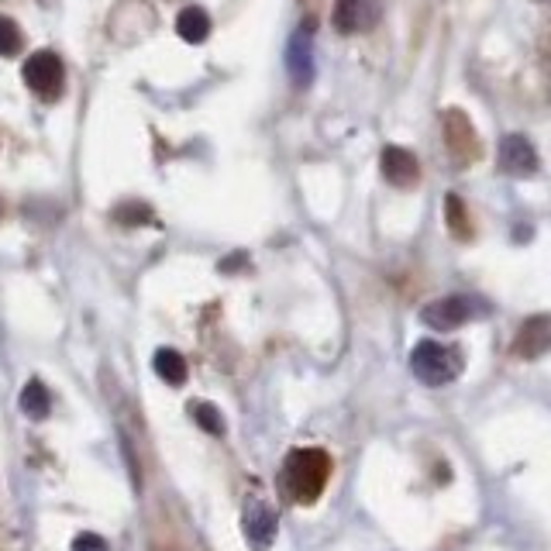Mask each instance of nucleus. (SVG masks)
Returning a JSON list of instances; mask_svg holds the SVG:
<instances>
[{
  "label": "nucleus",
  "instance_id": "nucleus-9",
  "mask_svg": "<svg viewBox=\"0 0 551 551\" xmlns=\"http://www.w3.org/2000/svg\"><path fill=\"white\" fill-rule=\"evenodd\" d=\"M331 21H335L341 35H355V31L379 21V0H335Z\"/></svg>",
  "mask_w": 551,
  "mask_h": 551
},
{
  "label": "nucleus",
  "instance_id": "nucleus-16",
  "mask_svg": "<svg viewBox=\"0 0 551 551\" xmlns=\"http://www.w3.org/2000/svg\"><path fill=\"white\" fill-rule=\"evenodd\" d=\"M21 52V28L0 14V56H18Z\"/></svg>",
  "mask_w": 551,
  "mask_h": 551
},
{
  "label": "nucleus",
  "instance_id": "nucleus-5",
  "mask_svg": "<svg viewBox=\"0 0 551 551\" xmlns=\"http://www.w3.org/2000/svg\"><path fill=\"white\" fill-rule=\"evenodd\" d=\"M286 69L297 87H307L314 80V25L310 21L293 31L290 45H286Z\"/></svg>",
  "mask_w": 551,
  "mask_h": 551
},
{
  "label": "nucleus",
  "instance_id": "nucleus-18",
  "mask_svg": "<svg viewBox=\"0 0 551 551\" xmlns=\"http://www.w3.org/2000/svg\"><path fill=\"white\" fill-rule=\"evenodd\" d=\"M73 551H107V541L100 538V534H80V538H73Z\"/></svg>",
  "mask_w": 551,
  "mask_h": 551
},
{
  "label": "nucleus",
  "instance_id": "nucleus-13",
  "mask_svg": "<svg viewBox=\"0 0 551 551\" xmlns=\"http://www.w3.org/2000/svg\"><path fill=\"white\" fill-rule=\"evenodd\" d=\"M21 410H25L28 417H35V421H45L52 410V393L45 390L42 379H31L25 383V390H21Z\"/></svg>",
  "mask_w": 551,
  "mask_h": 551
},
{
  "label": "nucleus",
  "instance_id": "nucleus-8",
  "mask_svg": "<svg viewBox=\"0 0 551 551\" xmlns=\"http://www.w3.org/2000/svg\"><path fill=\"white\" fill-rule=\"evenodd\" d=\"M514 352L521 359H541V355L551 352V314L527 317L514 338Z\"/></svg>",
  "mask_w": 551,
  "mask_h": 551
},
{
  "label": "nucleus",
  "instance_id": "nucleus-11",
  "mask_svg": "<svg viewBox=\"0 0 551 551\" xmlns=\"http://www.w3.org/2000/svg\"><path fill=\"white\" fill-rule=\"evenodd\" d=\"M176 31H180V38L190 45L207 42V35H211V14H207L204 7H183L180 18H176Z\"/></svg>",
  "mask_w": 551,
  "mask_h": 551
},
{
  "label": "nucleus",
  "instance_id": "nucleus-7",
  "mask_svg": "<svg viewBox=\"0 0 551 551\" xmlns=\"http://www.w3.org/2000/svg\"><path fill=\"white\" fill-rule=\"evenodd\" d=\"M496 159H500L503 173L517 176V180H527V176L538 173V152H534L531 138H524V135H507V138H503Z\"/></svg>",
  "mask_w": 551,
  "mask_h": 551
},
{
  "label": "nucleus",
  "instance_id": "nucleus-10",
  "mask_svg": "<svg viewBox=\"0 0 551 551\" xmlns=\"http://www.w3.org/2000/svg\"><path fill=\"white\" fill-rule=\"evenodd\" d=\"M379 169H383V180L393 186H410L421 176V162L410 149H400V145H386L383 159H379Z\"/></svg>",
  "mask_w": 551,
  "mask_h": 551
},
{
  "label": "nucleus",
  "instance_id": "nucleus-4",
  "mask_svg": "<svg viewBox=\"0 0 551 551\" xmlns=\"http://www.w3.org/2000/svg\"><path fill=\"white\" fill-rule=\"evenodd\" d=\"M25 83L42 100H59L62 97V83H66V69H62L56 52H35V56H28Z\"/></svg>",
  "mask_w": 551,
  "mask_h": 551
},
{
  "label": "nucleus",
  "instance_id": "nucleus-14",
  "mask_svg": "<svg viewBox=\"0 0 551 551\" xmlns=\"http://www.w3.org/2000/svg\"><path fill=\"white\" fill-rule=\"evenodd\" d=\"M445 221H448V228H452L455 238H462V242H469V238H472L469 211H465L462 197H455V193H448V197H445Z\"/></svg>",
  "mask_w": 551,
  "mask_h": 551
},
{
  "label": "nucleus",
  "instance_id": "nucleus-1",
  "mask_svg": "<svg viewBox=\"0 0 551 551\" xmlns=\"http://www.w3.org/2000/svg\"><path fill=\"white\" fill-rule=\"evenodd\" d=\"M331 476V455L321 448H293L279 472V486L293 503H314Z\"/></svg>",
  "mask_w": 551,
  "mask_h": 551
},
{
  "label": "nucleus",
  "instance_id": "nucleus-6",
  "mask_svg": "<svg viewBox=\"0 0 551 551\" xmlns=\"http://www.w3.org/2000/svg\"><path fill=\"white\" fill-rule=\"evenodd\" d=\"M242 527H245V541L255 551H269V545L276 541L279 521H276V510L269 507L266 500H248L245 503V514H242Z\"/></svg>",
  "mask_w": 551,
  "mask_h": 551
},
{
  "label": "nucleus",
  "instance_id": "nucleus-15",
  "mask_svg": "<svg viewBox=\"0 0 551 551\" xmlns=\"http://www.w3.org/2000/svg\"><path fill=\"white\" fill-rule=\"evenodd\" d=\"M193 421L200 424L207 434H214V438H221L224 434V417H221V410L214 407V403H207V400H200V403H193Z\"/></svg>",
  "mask_w": 551,
  "mask_h": 551
},
{
  "label": "nucleus",
  "instance_id": "nucleus-3",
  "mask_svg": "<svg viewBox=\"0 0 551 551\" xmlns=\"http://www.w3.org/2000/svg\"><path fill=\"white\" fill-rule=\"evenodd\" d=\"M486 314H490V310H486L483 300L459 293V297H441L434 300V304H428L421 310V321L434 331H455L462 328V324H469L472 317H486Z\"/></svg>",
  "mask_w": 551,
  "mask_h": 551
},
{
  "label": "nucleus",
  "instance_id": "nucleus-12",
  "mask_svg": "<svg viewBox=\"0 0 551 551\" xmlns=\"http://www.w3.org/2000/svg\"><path fill=\"white\" fill-rule=\"evenodd\" d=\"M152 366H155V372H159L162 383H169V386H183L186 383V359L176 352V348H159L155 359H152Z\"/></svg>",
  "mask_w": 551,
  "mask_h": 551
},
{
  "label": "nucleus",
  "instance_id": "nucleus-2",
  "mask_svg": "<svg viewBox=\"0 0 551 551\" xmlns=\"http://www.w3.org/2000/svg\"><path fill=\"white\" fill-rule=\"evenodd\" d=\"M410 369L424 386H445L459 376V355L452 348L438 345V341H421L410 352Z\"/></svg>",
  "mask_w": 551,
  "mask_h": 551
},
{
  "label": "nucleus",
  "instance_id": "nucleus-17",
  "mask_svg": "<svg viewBox=\"0 0 551 551\" xmlns=\"http://www.w3.org/2000/svg\"><path fill=\"white\" fill-rule=\"evenodd\" d=\"M149 207H142V204H128V207H118V221L124 224H142V221H149Z\"/></svg>",
  "mask_w": 551,
  "mask_h": 551
}]
</instances>
